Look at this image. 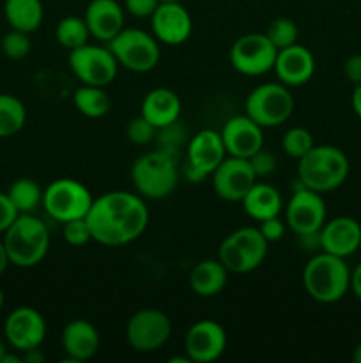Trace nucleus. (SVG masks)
Masks as SVG:
<instances>
[{"label": "nucleus", "mask_w": 361, "mask_h": 363, "mask_svg": "<svg viewBox=\"0 0 361 363\" xmlns=\"http://www.w3.org/2000/svg\"><path fill=\"white\" fill-rule=\"evenodd\" d=\"M92 241L103 247H124L144 234L149 209L144 197L131 191H106L94 199L87 216Z\"/></svg>", "instance_id": "f257e3e1"}, {"label": "nucleus", "mask_w": 361, "mask_h": 363, "mask_svg": "<svg viewBox=\"0 0 361 363\" xmlns=\"http://www.w3.org/2000/svg\"><path fill=\"white\" fill-rule=\"evenodd\" d=\"M301 280L311 300L336 303L350 291V268L345 259L321 250L304 264Z\"/></svg>", "instance_id": "f03ea898"}, {"label": "nucleus", "mask_w": 361, "mask_h": 363, "mask_svg": "<svg viewBox=\"0 0 361 363\" xmlns=\"http://www.w3.org/2000/svg\"><path fill=\"white\" fill-rule=\"evenodd\" d=\"M297 162V179L317 194H328L342 186L350 170L347 155L335 145H314Z\"/></svg>", "instance_id": "7ed1b4c3"}, {"label": "nucleus", "mask_w": 361, "mask_h": 363, "mask_svg": "<svg viewBox=\"0 0 361 363\" xmlns=\"http://www.w3.org/2000/svg\"><path fill=\"white\" fill-rule=\"evenodd\" d=\"M9 264L16 268H34L50 250V230L42 220L32 213L18 215L13 225L4 233Z\"/></svg>", "instance_id": "20e7f679"}, {"label": "nucleus", "mask_w": 361, "mask_h": 363, "mask_svg": "<svg viewBox=\"0 0 361 363\" xmlns=\"http://www.w3.org/2000/svg\"><path fill=\"white\" fill-rule=\"evenodd\" d=\"M131 181L140 197L151 201L168 197L179 183L177 155L156 149L138 156L131 167Z\"/></svg>", "instance_id": "39448f33"}, {"label": "nucleus", "mask_w": 361, "mask_h": 363, "mask_svg": "<svg viewBox=\"0 0 361 363\" xmlns=\"http://www.w3.org/2000/svg\"><path fill=\"white\" fill-rule=\"evenodd\" d=\"M269 243L258 227H241L230 233L218 248V259L230 273L255 272L268 257Z\"/></svg>", "instance_id": "423d86ee"}, {"label": "nucleus", "mask_w": 361, "mask_h": 363, "mask_svg": "<svg viewBox=\"0 0 361 363\" xmlns=\"http://www.w3.org/2000/svg\"><path fill=\"white\" fill-rule=\"evenodd\" d=\"M244 113L262 128H276L294 113V96L282 82H268L248 94Z\"/></svg>", "instance_id": "0eeeda50"}, {"label": "nucleus", "mask_w": 361, "mask_h": 363, "mask_svg": "<svg viewBox=\"0 0 361 363\" xmlns=\"http://www.w3.org/2000/svg\"><path fill=\"white\" fill-rule=\"evenodd\" d=\"M94 197L85 184L73 177H60L50 183L42 191V208L50 218L66 223L85 218Z\"/></svg>", "instance_id": "6e6552de"}, {"label": "nucleus", "mask_w": 361, "mask_h": 363, "mask_svg": "<svg viewBox=\"0 0 361 363\" xmlns=\"http://www.w3.org/2000/svg\"><path fill=\"white\" fill-rule=\"evenodd\" d=\"M119 66L133 73H149L159 62V41L142 28H122L112 41L106 43Z\"/></svg>", "instance_id": "1a4fd4ad"}, {"label": "nucleus", "mask_w": 361, "mask_h": 363, "mask_svg": "<svg viewBox=\"0 0 361 363\" xmlns=\"http://www.w3.org/2000/svg\"><path fill=\"white\" fill-rule=\"evenodd\" d=\"M67 64L74 77L84 85L106 87L115 80L119 73V62L108 46L84 45L71 50L67 55Z\"/></svg>", "instance_id": "9d476101"}, {"label": "nucleus", "mask_w": 361, "mask_h": 363, "mask_svg": "<svg viewBox=\"0 0 361 363\" xmlns=\"http://www.w3.org/2000/svg\"><path fill=\"white\" fill-rule=\"evenodd\" d=\"M225 158L227 151L219 131L200 130L188 142L186 162L183 165L184 177L190 183H202Z\"/></svg>", "instance_id": "9b49d317"}, {"label": "nucleus", "mask_w": 361, "mask_h": 363, "mask_svg": "<svg viewBox=\"0 0 361 363\" xmlns=\"http://www.w3.org/2000/svg\"><path fill=\"white\" fill-rule=\"evenodd\" d=\"M278 50L260 32L244 34L232 45L229 53L230 66L244 77H262L273 71Z\"/></svg>", "instance_id": "f8f14e48"}, {"label": "nucleus", "mask_w": 361, "mask_h": 363, "mask_svg": "<svg viewBox=\"0 0 361 363\" xmlns=\"http://www.w3.org/2000/svg\"><path fill=\"white\" fill-rule=\"evenodd\" d=\"M172 321L158 308H142L134 312L126 325L127 344L138 353H152L168 342Z\"/></svg>", "instance_id": "ddd939ff"}, {"label": "nucleus", "mask_w": 361, "mask_h": 363, "mask_svg": "<svg viewBox=\"0 0 361 363\" xmlns=\"http://www.w3.org/2000/svg\"><path fill=\"white\" fill-rule=\"evenodd\" d=\"M326 216L328 209L322 194L304 186L294 190L289 204L285 206V223L296 236L319 233L326 223Z\"/></svg>", "instance_id": "4468645a"}, {"label": "nucleus", "mask_w": 361, "mask_h": 363, "mask_svg": "<svg viewBox=\"0 0 361 363\" xmlns=\"http://www.w3.org/2000/svg\"><path fill=\"white\" fill-rule=\"evenodd\" d=\"M4 339L14 351L41 347L46 339V321L39 311L32 307H18L9 312L4 323Z\"/></svg>", "instance_id": "2eb2a0df"}, {"label": "nucleus", "mask_w": 361, "mask_h": 363, "mask_svg": "<svg viewBox=\"0 0 361 363\" xmlns=\"http://www.w3.org/2000/svg\"><path fill=\"white\" fill-rule=\"evenodd\" d=\"M227 350V332L218 321L200 319L184 337V351L193 363L216 362Z\"/></svg>", "instance_id": "dca6fc26"}, {"label": "nucleus", "mask_w": 361, "mask_h": 363, "mask_svg": "<svg viewBox=\"0 0 361 363\" xmlns=\"http://www.w3.org/2000/svg\"><path fill=\"white\" fill-rule=\"evenodd\" d=\"M212 188L219 199L227 202H241L257 183L253 169L246 158L229 156L211 174Z\"/></svg>", "instance_id": "f3484780"}, {"label": "nucleus", "mask_w": 361, "mask_h": 363, "mask_svg": "<svg viewBox=\"0 0 361 363\" xmlns=\"http://www.w3.org/2000/svg\"><path fill=\"white\" fill-rule=\"evenodd\" d=\"M152 35L159 43L179 46L190 39L193 32V20L183 2H159L151 16Z\"/></svg>", "instance_id": "a211bd4d"}, {"label": "nucleus", "mask_w": 361, "mask_h": 363, "mask_svg": "<svg viewBox=\"0 0 361 363\" xmlns=\"http://www.w3.org/2000/svg\"><path fill=\"white\" fill-rule=\"evenodd\" d=\"M219 135L223 138L227 155L236 158L248 160L264 147V128L258 126L246 113L230 117L223 124Z\"/></svg>", "instance_id": "6ab92c4d"}, {"label": "nucleus", "mask_w": 361, "mask_h": 363, "mask_svg": "<svg viewBox=\"0 0 361 363\" xmlns=\"http://www.w3.org/2000/svg\"><path fill=\"white\" fill-rule=\"evenodd\" d=\"M321 236V250L336 257L347 259L356 254L361 247V225L353 216H336L326 220Z\"/></svg>", "instance_id": "aec40b11"}, {"label": "nucleus", "mask_w": 361, "mask_h": 363, "mask_svg": "<svg viewBox=\"0 0 361 363\" xmlns=\"http://www.w3.org/2000/svg\"><path fill=\"white\" fill-rule=\"evenodd\" d=\"M273 71L287 87H301L314 77L315 57L306 46L296 43V45L278 50Z\"/></svg>", "instance_id": "412c9836"}, {"label": "nucleus", "mask_w": 361, "mask_h": 363, "mask_svg": "<svg viewBox=\"0 0 361 363\" xmlns=\"http://www.w3.org/2000/svg\"><path fill=\"white\" fill-rule=\"evenodd\" d=\"M84 20L92 38L106 45L124 28V7L117 0H91Z\"/></svg>", "instance_id": "4be33fe9"}, {"label": "nucleus", "mask_w": 361, "mask_h": 363, "mask_svg": "<svg viewBox=\"0 0 361 363\" xmlns=\"http://www.w3.org/2000/svg\"><path fill=\"white\" fill-rule=\"evenodd\" d=\"M60 344L69 362H87L98 353L99 332L87 319H73L64 326Z\"/></svg>", "instance_id": "5701e85b"}, {"label": "nucleus", "mask_w": 361, "mask_h": 363, "mask_svg": "<svg viewBox=\"0 0 361 363\" xmlns=\"http://www.w3.org/2000/svg\"><path fill=\"white\" fill-rule=\"evenodd\" d=\"M180 108L183 103L172 89L156 87L145 94L140 113L156 130H161L179 121Z\"/></svg>", "instance_id": "b1692460"}, {"label": "nucleus", "mask_w": 361, "mask_h": 363, "mask_svg": "<svg viewBox=\"0 0 361 363\" xmlns=\"http://www.w3.org/2000/svg\"><path fill=\"white\" fill-rule=\"evenodd\" d=\"M229 280V269L219 259H204L191 268L188 284L197 296L212 298L222 293Z\"/></svg>", "instance_id": "393cba45"}, {"label": "nucleus", "mask_w": 361, "mask_h": 363, "mask_svg": "<svg viewBox=\"0 0 361 363\" xmlns=\"http://www.w3.org/2000/svg\"><path fill=\"white\" fill-rule=\"evenodd\" d=\"M241 204H243L244 213L257 222L280 216V213L283 211V199L280 191L273 184L258 183V181L244 195Z\"/></svg>", "instance_id": "a878e982"}, {"label": "nucleus", "mask_w": 361, "mask_h": 363, "mask_svg": "<svg viewBox=\"0 0 361 363\" xmlns=\"http://www.w3.org/2000/svg\"><path fill=\"white\" fill-rule=\"evenodd\" d=\"M4 16L11 28L32 34L42 25L45 7L41 0H6Z\"/></svg>", "instance_id": "bb28decb"}, {"label": "nucleus", "mask_w": 361, "mask_h": 363, "mask_svg": "<svg viewBox=\"0 0 361 363\" xmlns=\"http://www.w3.org/2000/svg\"><path fill=\"white\" fill-rule=\"evenodd\" d=\"M74 108L81 113V116L88 117V119H99L105 117L110 112V96L106 94L105 87H96V85H84L74 91L73 94Z\"/></svg>", "instance_id": "cd10ccee"}, {"label": "nucleus", "mask_w": 361, "mask_h": 363, "mask_svg": "<svg viewBox=\"0 0 361 363\" xmlns=\"http://www.w3.org/2000/svg\"><path fill=\"white\" fill-rule=\"evenodd\" d=\"M27 123V108L16 96L0 92V140L14 137Z\"/></svg>", "instance_id": "c85d7f7f"}, {"label": "nucleus", "mask_w": 361, "mask_h": 363, "mask_svg": "<svg viewBox=\"0 0 361 363\" xmlns=\"http://www.w3.org/2000/svg\"><path fill=\"white\" fill-rule=\"evenodd\" d=\"M42 188L30 177H20L14 181L7 190L11 202L18 209L20 215L34 213L39 206H42Z\"/></svg>", "instance_id": "c756f323"}, {"label": "nucleus", "mask_w": 361, "mask_h": 363, "mask_svg": "<svg viewBox=\"0 0 361 363\" xmlns=\"http://www.w3.org/2000/svg\"><path fill=\"white\" fill-rule=\"evenodd\" d=\"M55 38L62 48L71 52V50L87 45L88 39H91L92 35L87 27V21H85L84 18L66 16L57 23Z\"/></svg>", "instance_id": "7c9ffc66"}, {"label": "nucleus", "mask_w": 361, "mask_h": 363, "mask_svg": "<svg viewBox=\"0 0 361 363\" xmlns=\"http://www.w3.org/2000/svg\"><path fill=\"white\" fill-rule=\"evenodd\" d=\"M314 137L310 131L303 126H294L285 131L282 138V149L290 158H303L311 147H314Z\"/></svg>", "instance_id": "2f4dec72"}, {"label": "nucleus", "mask_w": 361, "mask_h": 363, "mask_svg": "<svg viewBox=\"0 0 361 363\" xmlns=\"http://www.w3.org/2000/svg\"><path fill=\"white\" fill-rule=\"evenodd\" d=\"M265 35L276 46V50H282L290 45H296L299 30H297V25L290 18H276L269 23Z\"/></svg>", "instance_id": "473e14b6"}, {"label": "nucleus", "mask_w": 361, "mask_h": 363, "mask_svg": "<svg viewBox=\"0 0 361 363\" xmlns=\"http://www.w3.org/2000/svg\"><path fill=\"white\" fill-rule=\"evenodd\" d=\"M0 50H2L4 55L11 60L25 59L32 50L30 34L11 28L9 32L4 34L2 41H0Z\"/></svg>", "instance_id": "72a5a7b5"}, {"label": "nucleus", "mask_w": 361, "mask_h": 363, "mask_svg": "<svg viewBox=\"0 0 361 363\" xmlns=\"http://www.w3.org/2000/svg\"><path fill=\"white\" fill-rule=\"evenodd\" d=\"M156 128L145 119L144 116H137L127 123L126 126V135H127V140L134 145H145L149 142L154 140L156 137Z\"/></svg>", "instance_id": "f704fd0d"}, {"label": "nucleus", "mask_w": 361, "mask_h": 363, "mask_svg": "<svg viewBox=\"0 0 361 363\" xmlns=\"http://www.w3.org/2000/svg\"><path fill=\"white\" fill-rule=\"evenodd\" d=\"M62 236L64 241H66L67 245H71V247H85L88 241H92L91 227H88L85 218L71 220V222L64 223Z\"/></svg>", "instance_id": "c9c22d12"}, {"label": "nucleus", "mask_w": 361, "mask_h": 363, "mask_svg": "<svg viewBox=\"0 0 361 363\" xmlns=\"http://www.w3.org/2000/svg\"><path fill=\"white\" fill-rule=\"evenodd\" d=\"M248 162H250V165H251V169H253L257 179H258V177L271 176V174L275 172V169H276L275 155H273L271 151H268V149H264V147H262L260 151L255 152L251 158H248Z\"/></svg>", "instance_id": "e433bc0d"}, {"label": "nucleus", "mask_w": 361, "mask_h": 363, "mask_svg": "<svg viewBox=\"0 0 361 363\" xmlns=\"http://www.w3.org/2000/svg\"><path fill=\"white\" fill-rule=\"evenodd\" d=\"M258 230H260L262 236L268 240V243H275V241H280L283 236H285L287 223L285 220H282L280 216H273V218L262 220L258 222Z\"/></svg>", "instance_id": "4c0bfd02"}, {"label": "nucleus", "mask_w": 361, "mask_h": 363, "mask_svg": "<svg viewBox=\"0 0 361 363\" xmlns=\"http://www.w3.org/2000/svg\"><path fill=\"white\" fill-rule=\"evenodd\" d=\"M161 0H124V9L134 18H151Z\"/></svg>", "instance_id": "58836bf2"}, {"label": "nucleus", "mask_w": 361, "mask_h": 363, "mask_svg": "<svg viewBox=\"0 0 361 363\" xmlns=\"http://www.w3.org/2000/svg\"><path fill=\"white\" fill-rule=\"evenodd\" d=\"M18 215H20V213H18V209L14 208V204L11 202L7 191L6 194L0 191V234H4L11 225H13L14 220L18 218Z\"/></svg>", "instance_id": "ea45409f"}, {"label": "nucleus", "mask_w": 361, "mask_h": 363, "mask_svg": "<svg viewBox=\"0 0 361 363\" xmlns=\"http://www.w3.org/2000/svg\"><path fill=\"white\" fill-rule=\"evenodd\" d=\"M343 74L350 84H361V53L350 55L343 64Z\"/></svg>", "instance_id": "a19ab883"}, {"label": "nucleus", "mask_w": 361, "mask_h": 363, "mask_svg": "<svg viewBox=\"0 0 361 363\" xmlns=\"http://www.w3.org/2000/svg\"><path fill=\"white\" fill-rule=\"evenodd\" d=\"M297 241H299V247L304 252H314V254L321 252V236H319V233L301 234V236H297Z\"/></svg>", "instance_id": "79ce46f5"}, {"label": "nucleus", "mask_w": 361, "mask_h": 363, "mask_svg": "<svg viewBox=\"0 0 361 363\" xmlns=\"http://www.w3.org/2000/svg\"><path fill=\"white\" fill-rule=\"evenodd\" d=\"M350 291L357 300H361V262H357L356 268L350 269Z\"/></svg>", "instance_id": "37998d69"}, {"label": "nucleus", "mask_w": 361, "mask_h": 363, "mask_svg": "<svg viewBox=\"0 0 361 363\" xmlns=\"http://www.w3.org/2000/svg\"><path fill=\"white\" fill-rule=\"evenodd\" d=\"M21 357H23L25 363H42L46 360V357H45V353L41 351V347H34V350L23 351V353H21Z\"/></svg>", "instance_id": "c03bdc74"}, {"label": "nucleus", "mask_w": 361, "mask_h": 363, "mask_svg": "<svg viewBox=\"0 0 361 363\" xmlns=\"http://www.w3.org/2000/svg\"><path fill=\"white\" fill-rule=\"evenodd\" d=\"M350 105H353L354 113L361 119V84L354 85L353 96H350Z\"/></svg>", "instance_id": "a18cd8bd"}, {"label": "nucleus", "mask_w": 361, "mask_h": 363, "mask_svg": "<svg viewBox=\"0 0 361 363\" xmlns=\"http://www.w3.org/2000/svg\"><path fill=\"white\" fill-rule=\"evenodd\" d=\"M7 266H9V257H7V252H6V247H4V241L0 240V275L6 272Z\"/></svg>", "instance_id": "49530a36"}, {"label": "nucleus", "mask_w": 361, "mask_h": 363, "mask_svg": "<svg viewBox=\"0 0 361 363\" xmlns=\"http://www.w3.org/2000/svg\"><path fill=\"white\" fill-rule=\"evenodd\" d=\"M23 362V357H21L20 351H16V353H4L2 360H0V363H21Z\"/></svg>", "instance_id": "de8ad7c7"}, {"label": "nucleus", "mask_w": 361, "mask_h": 363, "mask_svg": "<svg viewBox=\"0 0 361 363\" xmlns=\"http://www.w3.org/2000/svg\"><path fill=\"white\" fill-rule=\"evenodd\" d=\"M353 362L354 363H361V342L354 347L353 351Z\"/></svg>", "instance_id": "09e8293b"}, {"label": "nucleus", "mask_w": 361, "mask_h": 363, "mask_svg": "<svg viewBox=\"0 0 361 363\" xmlns=\"http://www.w3.org/2000/svg\"><path fill=\"white\" fill-rule=\"evenodd\" d=\"M6 344H4V340H2V337H0V360H2V357H4V353H6Z\"/></svg>", "instance_id": "8fccbe9b"}, {"label": "nucleus", "mask_w": 361, "mask_h": 363, "mask_svg": "<svg viewBox=\"0 0 361 363\" xmlns=\"http://www.w3.org/2000/svg\"><path fill=\"white\" fill-rule=\"evenodd\" d=\"M4 305H6V294H4V291L0 289V311L4 308Z\"/></svg>", "instance_id": "3c124183"}, {"label": "nucleus", "mask_w": 361, "mask_h": 363, "mask_svg": "<svg viewBox=\"0 0 361 363\" xmlns=\"http://www.w3.org/2000/svg\"><path fill=\"white\" fill-rule=\"evenodd\" d=\"M161 2H183V0H161Z\"/></svg>", "instance_id": "603ef678"}, {"label": "nucleus", "mask_w": 361, "mask_h": 363, "mask_svg": "<svg viewBox=\"0 0 361 363\" xmlns=\"http://www.w3.org/2000/svg\"><path fill=\"white\" fill-rule=\"evenodd\" d=\"M360 337H361V326H360Z\"/></svg>", "instance_id": "864d4df0"}]
</instances>
